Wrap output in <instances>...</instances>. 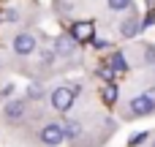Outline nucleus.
I'll return each instance as SVG.
<instances>
[{
  "mask_svg": "<svg viewBox=\"0 0 155 147\" xmlns=\"http://www.w3.org/2000/svg\"><path fill=\"white\" fill-rule=\"evenodd\" d=\"M139 30H142L139 19H136V16H131V19H125V22H123V27H120V35H123V38H134Z\"/></svg>",
  "mask_w": 155,
  "mask_h": 147,
  "instance_id": "7",
  "label": "nucleus"
},
{
  "mask_svg": "<svg viewBox=\"0 0 155 147\" xmlns=\"http://www.w3.org/2000/svg\"><path fill=\"white\" fill-rule=\"evenodd\" d=\"M74 49H76V38H74L71 33L57 35V41H54V55H57V57H71Z\"/></svg>",
  "mask_w": 155,
  "mask_h": 147,
  "instance_id": "5",
  "label": "nucleus"
},
{
  "mask_svg": "<svg viewBox=\"0 0 155 147\" xmlns=\"http://www.w3.org/2000/svg\"><path fill=\"white\" fill-rule=\"evenodd\" d=\"M93 33H95V25L93 22H74V27H71V35L76 41H90Z\"/></svg>",
  "mask_w": 155,
  "mask_h": 147,
  "instance_id": "6",
  "label": "nucleus"
},
{
  "mask_svg": "<svg viewBox=\"0 0 155 147\" xmlns=\"http://www.w3.org/2000/svg\"><path fill=\"white\" fill-rule=\"evenodd\" d=\"M150 147H155V142H153V145H150Z\"/></svg>",
  "mask_w": 155,
  "mask_h": 147,
  "instance_id": "16",
  "label": "nucleus"
},
{
  "mask_svg": "<svg viewBox=\"0 0 155 147\" xmlns=\"http://www.w3.org/2000/svg\"><path fill=\"white\" fill-rule=\"evenodd\" d=\"M41 93H44L41 85H30V87H27V98H41Z\"/></svg>",
  "mask_w": 155,
  "mask_h": 147,
  "instance_id": "14",
  "label": "nucleus"
},
{
  "mask_svg": "<svg viewBox=\"0 0 155 147\" xmlns=\"http://www.w3.org/2000/svg\"><path fill=\"white\" fill-rule=\"evenodd\" d=\"M27 117V101L25 98H14V101H8L5 106H3V123H22Z\"/></svg>",
  "mask_w": 155,
  "mask_h": 147,
  "instance_id": "2",
  "label": "nucleus"
},
{
  "mask_svg": "<svg viewBox=\"0 0 155 147\" xmlns=\"http://www.w3.org/2000/svg\"><path fill=\"white\" fill-rule=\"evenodd\" d=\"M98 76H101L104 82H112V79H114V68H112V65H104V68H98Z\"/></svg>",
  "mask_w": 155,
  "mask_h": 147,
  "instance_id": "12",
  "label": "nucleus"
},
{
  "mask_svg": "<svg viewBox=\"0 0 155 147\" xmlns=\"http://www.w3.org/2000/svg\"><path fill=\"white\" fill-rule=\"evenodd\" d=\"M74 101H76V93H74L71 87H54L52 95H49V104H52V109H57V112H68V109L74 106Z\"/></svg>",
  "mask_w": 155,
  "mask_h": 147,
  "instance_id": "1",
  "label": "nucleus"
},
{
  "mask_svg": "<svg viewBox=\"0 0 155 147\" xmlns=\"http://www.w3.org/2000/svg\"><path fill=\"white\" fill-rule=\"evenodd\" d=\"M109 3V8L112 11H125V8H131V3L134 0H106Z\"/></svg>",
  "mask_w": 155,
  "mask_h": 147,
  "instance_id": "11",
  "label": "nucleus"
},
{
  "mask_svg": "<svg viewBox=\"0 0 155 147\" xmlns=\"http://www.w3.org/2000/svg\"><path fill=\"white\" fill-rule=\"evenodd\" d=\"M11 46H14V55L27 57V55H33V52H35V35H33V33H27V30H25V33H16Z\"/></svg>",
  "mask_w": 155,
  "mask_h": 147,
  "instance_id": "4",
  "label": "nucleus"
},
{
  "mask_svg": "<svg viewBox=\"0 0 155 147\" xmlns=\"http://www.w3.org/2000/svg\"><path fill=\"white\" fill-rule=\"evenodd\" d=\"M117 95H120V93H117V87H112V85H106V87L101 90V98H104L106 104H117Z\"/></svg>",
  "mask_w": 155,
  "mask_h": 147,
  "instance_id": "10",
  "label": "nucleus"
},
{
  "mask_svg": "<svg viewBox=\"0 0 155 147\" xmlns=\"http://www.w3.org/2000/svg\"><path fill=\"white\" fill-rule=\"evenodd\" d=\"M63 134H65L71 142H74V139H79V136H82V123H79V120H74V117H68V120H65V125H63Z\"/></svg>",
  "mask_w": 155,
  "mask_h": 147,
  "instance_id": "8",
  "label": "nucleus"
},
{
  "mask_svg": "<svg viewBox=\"0 0 155 147\" xmlns=\"http://www.w3.org/2000/svg\"><path fill=\"white\" fill-rule=\"evenodd\" d=\"M5 19H8V22H16V19H19V14H16V11H8V14H5Z\"/></svg>",
  "mask_w": 155,
  "mask_h": 147,
  "instance_id": "15",
  "label": "nucleus"
},
{
  "mask_svg": "<svg viewBox=\"0 0 155 147\" xmlns=\"http://www.w3.org/2000/svg\"><path fill=\"white\" fill-rule=\"evenodd\" d=\"M109 65L114 68V74H123V71L128 68V63H125V57H123V52H114V55L109 57Z\"/></svg>",
  "mask_w": 155,
  "mask_h": 147,
  "instance_id": "9",
  "label": "nucleus"
},
{
  "mask_svg": "<svg viewBox=\"0 0 155 147\" xmlns=\"http://www.w3.org/2000/svg\"><path fill=\"white\" fill-rule=\"evenodd\" d=\"M147 136H150L147 131H142V134H134V136H131V142H128V147H139L144 139H147Z\"/></svg>",
  "mask_w": 155,
  "mask_h": 147,
  "instance_id": "13",
  "label": "nucleus"
},
{
  "mask_svg": "<svg viewBox=\"0 0 155 147\" xmlns=\"http://www.w3.org/2000/svg\"><path fill=\"white\" fill-rule=\"evenodd\" d=\"M38 139H41V142H44L46 147H57V145H63V142H65L63 125H60V123H46V125L41 128Z\"/></svg>",
  "mask_w": 155,
  "mask_h": 147,
  "instance_id": "3",
  "label": "nucleus"
}]
</instances>
